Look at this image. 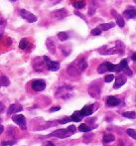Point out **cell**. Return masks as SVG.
Wrapping results in <instances>:
<instances>
[{
    "mask_svg": "<svg viewBox=\"0 0 136 146\" xmlns=\"http://www.w3.org/2000/svg\"><path fill=\"white\" fill-rule=\"evenodd\" d=\"M105 48L107 49V50H104L103 48H100V50H98V53L102 55H114V54L122 55L125 51V45L123 44L121 41H117L115 47L109 49L107 46H105Z\"/></svg>",
    "mask_w": 136,
    "mask_h": 146,
    "instance_id": "cell-1",
    "label": "cell"
},
{
    "mask_svg": "<svg viewBox=\"0 0 136 146\" xmlns=\"http://www.w3.org/2000/svg\"><path fill=\"white\" fill-rule=\"evenodd\" d=\"M76 132H77V127H76L75 125H70V126L66 129H58V130L52 132L51 134H49V136H55L60 139H65V138H68V137L72 136V135L75 134Z\"/></svg>",
    "mask_w": 136,
    "mask_h": 146,
    "instance_id": "cell-2",
    "label": "cell"
},
{
    "mask_svg": "<svg viewBox=\"0 0 136 146\" xmlns=\"http://www.w3.org/2000/svg\"><path fill=\"white\" fill-rule=\"evenodd\" d=\"M88 92L92 98H96V100H98V98H100L102 87H100V84H98V82H94V83H92L90 86H88Z\"/></svg>",
    "mask_w": 136,
    "mask_h": 146,
    "instance_id": "cell-3",
    "label": "cell"
},
{
    "mask_svg": "<svg viewBox=\"0 0 136 146\" xmlns=\"http://www.w3.org/2000/svg\"><path fill=\"white\" fill-rule=\"evenodd\" d=\"M73 92V88L70 86H64L58 88L56 92V98H68L71 96V92Z\"/></svg>",
    "mask_w": 136,
    "mask_h": 146,
    "instance_id": "cell-4",
    "label": "cell"
},
{
    "mask_svg": "<svg viewBox=\"0 0 136 146\" xmlns=\"http://www.w3.org/2000/svg\"><path fill=\"white\" fill-rule=\"evenodd\" d=\"M32 66H33V69L35 70L36 72L38 73H41L45 70L46 68V63H45L44 59H41L39 57H36L34 60L32 61Z\"/></svg>",
    "mask_w": 136,
    "mask_h": 146,
    "instance_id": "cell-5",
    "label": "cell"
},
{
    "mask_svg": "<svg viewBox=\"0 0 136 146\" xmlns=\"http://www.w3.org/2000/svg\"><path fill=\"white\" fill-rule=\"evenodd\" d=\"M46 82L42 79H36L31 82V88L35 92H42L46 88Z\"/></svg>",
    "mask_w": 136,
    "mask_h": 146,
    "instance_id": "cell-6",
    "label": "cell"
},
{
    "mask_svg": "<svg viewBox=\"0 0 136 146\" xmlns=\"http://www.w3.org/2000/svg\"><path fill=\"white\" fill-rule=\"evenodd\" d=\"M67 72H68V74H69V76H71V77H73V78L79 77V76L82 73L81 70H80V68L78 67V65L76 64L75 61L68 67Z\"/></svg>",
    "mask_w": 136,
    "mask_h": 146,
    "instance_id": "cell-7",
    "label": "cell"
},
{
    "mask_svg": "<svg viewBox=\"0 0 136 146\" xmlns=\"http://www.w3.org/2000/svg\"><path fill=\"white\" fill-rule=\"evenodd\" d=\"M43 59H44L45 63H46L48 70H50V71H52V72H57L58 70L60 69V63H59V62L52 61V60L49 58V57H47V56H44V57H43Z\"/></svg>",
    "mask_w": 136,
    "mask_h": 146,
    "instance_id": "cell-8",
    "label": "cell"
},
{
    "mask_svg": "<svg viewBox=\"0 0 136 146\" xmlns=\"http://www.w3.org/2000/svg\"><path fill=\"white\" fill-rule=\"evenodd\" d=\"M20 15L22 16V18H24L26 21L30 22V23H34V22H36L37 19H38L34 14L27 11L26 9H20Z\"/></svg>",
    "mask_w": 136,
    "mask_h": 146,
    "instance_id": "cell-9",
    "label": "cell"
},
{
    "mask_svg": "<svg viewBox=\"0 0 136 146\" xmlns=\"http://www.w3.org/2000/svg\"><path fill=\"white\" fill-rule=\"evenodd\" d=\"M12 120L17 125H19L21 129H26V118L24 115H22V114H14L12 116Z\"/></svg>",
    "mask_w": 136,
    "mask_h": 146,
    "instance_id": "cell-10",
    "label": "cell"
},
{
    "mask_svg": "<svg viewBox=\"0 0 136 146\" xmlns=\"http://www.w3.org/2000/svg\"><path fill=\"white\" fill-rule=\"evenodd\" d=\"M51 16H52L53 18H55V19H63V18L69 16V12H68L65 8H63V9H59V10H56V11L52 12Z\"/></svg>",
    "mask_w": 136,
    "mask_h": 146,
    "instance_id": "cell-11",
    "label": "cell"
},
{
    "mask_svg": "<svg viewBox=\"0 0 136 146\" xmlns=\"http://www.w3.org/2000/svg\"><path fill=\"white\" fill-rule=\"evenodd\" d=\"M126 82H127V80H126L125 75H123V74H119V75L116 77L115 83H114V85H113V88H121L123 85H125V84H126Z\"/></svg>",
    "mask_w": 136,
    "mask_h": 146,
    "instance_id": "cell-12",
    "label": "cell"
},
{
    "mask_svg": "<svg viewBox=\"0 0 136 146\" xmlns=\"http://www.w3.org/2000/svg\"><path fill=\"white\" fill-rule=\"evenodd\" d=\"M118 65H119V67H120L121 73L126 74L127 76H131V75H132V71H131V70L129 69V67H128V62H127V60H125V59L121 60L120 63H119Z\"/></svg>",
    "mask_w": 136,
    "mask_h": 146,
    "instance_id": "cell-13",
    "label": "cell"
},
{
    "mask_svg": "<svg viewBox=\"0 0 136 146\" xmlns=\"http://www.w3.org/2000/svg\"><path fill=\"white\" fill-rule=\"evenodd\" d=\"M111 14H112V16L115 18V20H116L117 26H119L120 28L124 27V19L122 18V16H121L120 14H119L118 12H117L116 10H114V9L111 10Z\"/></svg>",
    "mask_w": 136,
    "mask_h": 146,
    "instance_id": "cell-14",
    "label": "cell"
},
{
    "mask_svg": "<svg viewBox=\"0 0 136 146\" xmlns=\"http://www.w3.org/2000/svg\"><path fill=\"white\" fill-rule=\"evenodd\" d=\"M119 104H120V100H119L117 96H109L107 98V100H106V104H107L108 106H111V108L119 106Z\"/></svg>",
    "mask_w": 136,
    "mask_h": 146,
    "instance_id": "cell-15",
    "label": "cell"
},
{
    "mask_svg": "<svg viewBox=\"0 0 136 146\" xmlns=\"http://www.w3.org/2000/svg\"><path fill=\"white\" fill-rule=\"evenodd\" d=\"M123 16L127 19H132V18L136 17V9L134 7H131L129 6L124 12H123Z\"/></svg>",
    "mask_w": 136,
    "mask_h": 146,
    "instance_id": "cell-16",
    "label": "cell"
},
{
    "mask_svg": "<svg viewBox=\"0 0 136 146\" xmlns=\"http://www.w3.org/2000/svg\"><path fill=\"white\" fill-rule=\"evenodd\" d=\"M22 110H23V108H22L21 106H19V104H12L9 106V108H8V110H7V114L11 115V114H13V113H17V112L21 111Z\"/></svg>",
    "mask_w": 136,
    "mask_h": 146,
    "instance_id": "cell-17",
    "label": "cell"
},
{
    "mask_svg": "<svg viewBox=\"0 0 136 146\" xmlns=\"http://www.w3.org/2000/svg\"><path fill=\"white\" fill-rule=\"evenodd\" d=\"M81 112L82 114L84 116H90L94 113V106L92 104H88V106H84V108L81 110Z\"/></svg>",
    "mask_w": 136,
    "mask_h": 146,
    "instance_id": "cell-18",
    "label": "cell"
},
{
    "mask_svg": "<svg viewBox=\"0 0 136 146\" xmlns=\"http://www.w3.org/2000/svg\"><path fill=\"white\" fill-rule=\"evenodd\" d=\"M46 46L48 51L51 53V54H55L56 53V46H55V43L54 40L52 38H48L46 40Z\"/></svg>",
    "mask_w": 136,
    "mask_h": 146,
    "instance_id": "cell-19",
    "label": "cell"
},
{
    "mask_svg": "<svg viewBox=\"0 0 136 146\" xmlns=\"http://www.w3.org/2000/svg\"><path fill=\"white\" fill-rule=\"evenodd\" d=\"M75 62H76V64H77L78 67L80 68V70H81L82 72H84V70H86V68H88V63H86V61L84 58L76 60Z\"/></svg>",
    "mask_w": 136,
    "mask_h": 146,
    "instance_id": "cell-20",
    "label": "cell"
},
{
    "mask_svg": "<svg viewBox=\"0 0 136 146\" xmlns=\"http://www.w3.org/2000/svg\"><path fill=\"white\" fill-rule=\"evenodd\" d=\"M82 117H84V115H82L81 110H80V111H75V112H74V113L72 114L71 118H72V120L75 121V122H79V121H82Z\"/></svg>",
    "mask_w": 136,
    "mask_h": 146,
    "instance_id": "cell-21",
    "label": "cell"
},
{
    "mask_svg": "<svg viewBox=\"0 0 136 146\" xmlns=\"http://www.w3.org/2000/svg\"><path fill=\"white\" fill-rule=\"evenodd\" d=\"M114 26H115V23H113V22H109V23L100 24V25L98 26V28H100L102 31H107L109 29H111V28H113Z\"/></svg>",
    "mask_w": 136,
    "mask_h": 146,
    "instance_id": "cell-22",
    "label": "cell"
},
{
    "mask_svg": "<svg viewBox=\"0 0 136 146\" xmlns=\"http://www.w3.org/2000/svg\"><path fill=\"white\" fill-rule=\"evenodd\" d=\"M108 72V67H107V62H104V63L100 64L98 68V74H104Z\"/></svg>",
    "mask_w": 136,
    "mask_h": 146,
    "instance_id": "cell-23",
    "label": "cell"
},
{
    "mask_svg": "<svg viewBox=\"0 0 136 146\" xmlns=\"http://www.w3.org/2000/svg\"><path fill=\"white\" fill-rule=\"evenodd\" d=\"M73 5L74 7L78 8V9H82L86 6V1L84 0H77V1L73 2Z\"/></svg>",
    "mask_w": 136,
    "mask_h": 146,
    "instance_id": "cell-24",
    "label": "cell"
},
{
    "mask_svg": "<svg viewBox=\"0 0 136 146\" xmlns=\"http://www.w3.org/2000/svg\"><path fill=\"white\" fill-rule=\"evenodd\" d=\"M28 46H29L28 39H26V38L21 39V41H20V43H19V48L21 49V50H26V49L28 48Z\"/></svg>",
    "mask_w": 136,
    "mask_h": 146,
    "instance_id": "cell-25",
    "label": "cell"
},
{
    "mask_svg": "<svg viewBox=\"0 0 136 146\" xmlns=\"http://www.w3.org/2000/svg\"><path fill=\"white\" fill-rule=\"evenodd\" d=\"M115 137L113 134H110V133H107V134H105L103 136V142L104 143H109V142H112V141H114Z\"/></svg>",
    "mask_w": 136,
    "mask_h": 146,
    "instance_id": "cell-26",
    "label": "cell"
},
{
    "mask_svg": "<svg viewBox=\"0 0 136 146\" xmlns=\"http://www.w3.org/2000/svg\"><path fill=\"white\" fill-rule=\"evenodd\" d=\"M58 38H59L60 41H62V42H65V41H67L68 39H69V34L66 32H60V33H58Z\"/></svg>",
    "mask_w": 136,
    "mask_h": 146,
    "instance_id": "cell-27",
    "label": "cell"
},
{
    "mask_svg": "<svg viewBox=\"0 0 136 146\" xmlns=\"http://www.w3.org/2000/svg\"><path fill=\"white\" fill-rule=\"evenodd\" d=\"M1 87H8L10 85V80L6 76H2L1 77Z\"/></svg>",
    "mask_w": 136,
    "mask_h": 146,
    "instance_id": "cell-28",
    "label": "cell"
},
{
    "mask_svg": "<svg viewBox=\"0 0 136 146\" xmlns=\"http://www.w3.org/2000/svg\"><path fill=\"white\" fill-rule=\"evenodd\" d=\"M79 130L82 131V132H90V130H92V128L90 127H88L86 124H84V123H82V124H80L79 126Z\"/></svg>",
    "mask_w": 136,
    "mask_h": 146,
    "instance_id": "cell-29",
    "label": "cell"
},
{
    "mask_svg": "<svg viewBox=\"0 0 136 146\" xmlns=\"http://www.w3.org/2000/svg\"><path fill=\"white\" fill-rule=\"evenodd\" d=\"M122 116L126 117V118H129V119H133L136 117V113L134 111H126V112H123Z\"/></svg>",
    "mask_w": 136,
    "mask_h": 146,
    "instance_id": "cell-30",
    "label": "cell"
},
{
    "mask_svg": "<svg viewBox=\"0 0 136 146\" xmlns=\"http://www.w3.org/2000/svg\"><path fill=\"white\" fill-rule=\"evenodd\" d=\"M126 133L129 135L130 137H132L133 139H135L136 140V130L135 129H132V128H129L126 130Z\"/></svg>",
    "mask_w": 136,
    "mask_h": 146,
    "instance_id": "cell-31",
    "label": "cell"
},
{
    "mask_svg": "<svg viewBox=\"0 0 136 146\" xmlns=\"http://www.w3.org/2000/svg\"><path fill=\"white\" fill-rule=\"evenodd\" d=\"M102 31L98 27L94 28V29H92V31H90V34L92 35V36H100V34H102Z\"/></svg>",
    "mask_w": 136,
    "mask_h": 146,
    "instance_id": "cell-32",
    "label": "cell"
},
{
    "mask_svg": "<svg viewBox=\"0 0 136 146\" xmlns=\"http://www.w3.org/2000/svg\"><path fill=\"white\" fill-rule=\"evenodd\" d=\"M92 137H94V134H92V133H90V134H86L84 136V143H88L92 139Z\"/></svg>",
    "mask_w": 136,
    "mask_h": 146,
    "instance_id": "cell-33",
    "label": "cell"
},
{
    "mask_svg": "<svg viewBox=\"0 0 136 146\" xmlns=\"http://www.w3.org/2000/svg\"><path fill=\"white\" fill-rule=\"evenodd\" d=\"M113 80H114V76H113L112 74H109V75H106L105 77H104V82H105V83H110Z\"/></svg>",
    "mask_w": 136,
    "mask_h": 146,
    "instance_id": "cell-34",
    "label": "cell"
},
{
    "mask_svg": "<svg viewBox=\"0 0 136 146\" xmlns=\"http://www.w3.org/2000/svg\"><path fill=\"white\" fill-rule=\"evenodd\" d=\"M96 6H90V9H88V15L92 16L94 13H96Z\"/></svg>",
    "mask_w": 136,
    "mask_h": 146,
    "instance_id": "cell-35",
    "label": "cell"
},
{
    "mask_svg": "<svg viewBox=\"0 0 136 146\" xmlns=\"http://www.w3.org/2000/svg\"><path fill=\"white\" fill-rule=\"evenodd\" d=\"M16 144V141L11 140V141H3L1 146H10V145H14Z\"/></svg>",
    "mask_w": 136,
    "mask_h": 146,
    "instance_id": "cell-36",
    "label": "cell"
},
{
    "mask_svg": "<svg viewBox=\"0 0 136 146\" xmlns=\"http://www.w3.org/2000/svg\"><path fill=\"white\" fill-rule=\"evenodd\" d=\"M75 14H76V15H78V16H79V17H81L82 19L84 20V21H86V23H88V21H86V17H84V16L82 15V13H81V12H80V11H78V10H75Z\"/></svg>",
    "mask_w": 136,
    "mask_h": 146,
    "instance_id": "cell-37",
    "label": "cell"
},
{
    "mask_svg": "<svg viewBox=\"0 0 136 146\" xmlns=\"http://www.w3.org/2000/svg\"><path fill=\"white\" fill-rule=\"evenodd\" d=\"M70 120H72V118L71 117H65V118H63V119H61V120L59 121V123H62V124H65V123H67L68 121H70Z\"/></svg>",
    "mask_w": 136,
    "mask_h": 146,
    "instance_id": "cell-38",
    "label": "cell"
},
{
    "mask_svg": "<svg viewBox=\"0 0 136 146\" xmlns=\"http://www.w3.org/2000/svg\"><path fill=\"white\" fill-rule=\"evenodd\" d=\"M61 110V106H53V108H50V111L51 112H55V111H58V110Z\"/></svg>",
    "mask_w": 136,
    "mask_h": 146,
    "instance_id": "cell-39",
    "label": "cell"
},
{
    "mask_svg": "<svg viewBox=\"0 0 136 146\" xmlns=\"http://www.w3.org/2000/svg\"><path fill=\"white\" fill-rule=\"evenodd\" d=\"M43 146H55V144L52 141H46V142L43 143Z\"/></svg>",
    "mask_w": 136,
    "mask_h": 146,
    "instance_id": "cell-40",
    "label": "cell"
},
{
    "mask_svg": "<svg viewBox=\"0 0 136 146\" xmlns=\"http://www.w3.org/2000/svg\"><path fill=\"white\" fill-rule=\"evenodd\" d=\"M131 59H132L133 62H136V53H133L132 56H131Z\"/></svg>",
    "mask_w": 136,
    "mask_h": 146,
    "instance_id": "cell-41",
    "label": "cell"
},
{
    "mask_svg": "<svg viewBox=\"0 0 136 146\" xmlns=\"http://www.w3.org/2000/svg\"><path fill=\"white\" fill-rule=\"evenodd\" d=\"M3 111H4V106H3V104L1 102V113H3Z\"/></svg>",
    "mask_w": 136,
    "mask_h": 146,
    "instance_id": "cell-42",
    "label": "cell"
},
{
    "mask_svg": "<svg viewBox=\"0 0 136 146\" xmlns=\"http://www.w3.org/2000/svg\"><path fill=\"white\" fill-rule=\"evenodd\" d=\"M51 1H53V3H54V4H57V3H59V2H60V0H51Z\"/></svg>",
    "mask_w": 136,
    "mask_h": 146,
    "instance_id": "cell-43",
    "label": "cell"
},
{
    "mask_svg": "<svg viewBox=\"0 0 136 146\" xmlns=\"http://www.w3.org/2000/svg\"><path fill=\"white\" fill-rule=\"evenodd\" d=\"M3 129H4L3 125H1V126H0V133H2V132H3Z\"/></svg>",
    "mask_w": 136,
    "mask_h": 146,
    "instance_id": "cell-44",
    "label": "cell"
},
{
    "mask_svg": "<svg viewBox=\"0 0 136 146\" xmlns=\"http://www.w3.org/2000/svg\"><path fill=\"white\" fill-rule=\"evenodd\" d=\"M10 1H11V2H15L16 0H10Z\"/></svg>",
    "mask_w": 136,
    "mask_h": 146,
    "instance_id": "cell-45",
    "label": "cell"
},
{
    "mask_svg": "<svg viewBox=\"0 0 136 146\" xmlns=\"http://www.w3.org/2000/svg\"><path fill=\"white\" fill-rule=\"evenodd\" d=\"M134 2H135V3H136V0H134Z\"/></svg>",
    "mask_w": 136,
    "mask_h": 146,
    "instance_id": "cell-46",
    "label": "cell"
}]
</instances>
